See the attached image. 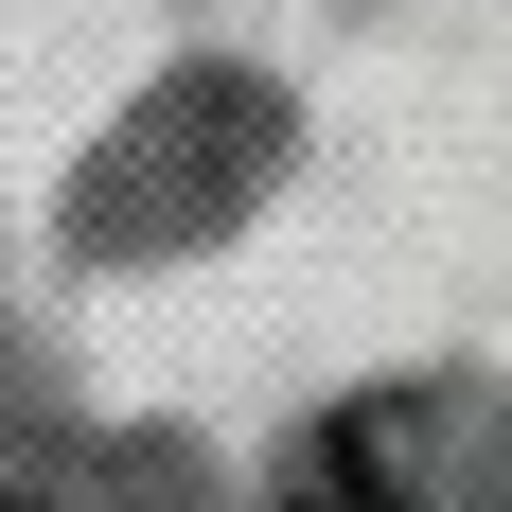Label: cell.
I'll return each instance as SVG.
<instances>
[{"label": "cell", "mask_w": 512, "mask_h": 512, "mask_svg": "<svg viewBox=\"0 0 512 512\" xmlns=\"http://www.w3.org/2000/svg\"><path fill=\"white\" fill-rule=\"evenodd\" d=\"M301 512H389V495H371V477H318V495H301Z\"/></svg>", "instance_id": "cell-1"}]
</instances>
